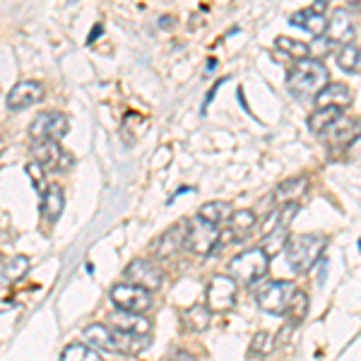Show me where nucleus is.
Returning a JSON list of instances; mask_svg holds the SVG:
<instances>
[{"mask_svg": "<svg viewBox=\"0 0 361 361\" xmlns=\"http://www.w3.org/2000/svg\"><path fill=\"white\" fill-rule=\"evenodd\" d=\"M330 80V73L323 61L318 58H301L287 75V90L289 94L299 102H316V97L325 90Z\"/></svg>", "mask_w": 361, "mask_h": 361, "instance_id": "f257e3e1", "label": "nucleus"}, {"mask_svg": "<svg viewBox=\"0 0 361 361\" xmlns=\"http://www.w3.org/2000/svg\"><path fill=\"white\" fill-rule=\"evenodd\" d=\"M328 236L325 234H296L289 236L287 241V260L292 265L294 272L304 275V272L311 270L313 265L320 260V255L328 248Z\"/></svg>", "mask_w": 361, "mask_h": 361, "instance_id": "f03ea898", "label": "nucleus"}, {"mask_svg": "<svg viewBox=\"0 0 361 361\" xmlns=\"http://www.w3.org/2000/svg\"><path fill=\"white\" fill-rule=\"evenodd\" d=\"M267 267H270V255L263 248H248L229 263V277H234L238 284L250 287L260 277H265Z\"/></svg>", "mask_w": 361, "mask_h": 361, "instance_id": "7ed1b4c3", "label": "nucleus"}, {"mask_svg": "<svg viewBox=\"0 0 361 361\" xmlns=\"http://www.w3.org/2000/svg\"><path fill=\"white\" fill-rule=\"evenodd\" d=\"M219 231L217 224L202 219L200 214H195L193 219H185V241L183 246L195 255H209L214 250V246L219 243Z\"/></svg>", "mask_w": 361, "mask_h": 361, "instance_id": "20e7f679", "label": "nucleus"}, {"mask_svg": "<svg viewBox=\"0 0 361 361\" xmlns=\"http://www.w3.org/2000/svg\"><path fill=\"white\" fill-rule=\"evenodd\" d=\"M294 292H296V284L289 282V279H275V282H267L265 287L258 292L260 311H265L267 316H284L289 304H292Z\"/></svg>", "mask_w": 361, "mask_h": 361, "instance_id": "39448f33", "label": "nucleus"}, {"mask_svg": "<svg viewBox=\"0 0 361 361\" xmlns=\"http://www.w3.org/2000/svg\"><path fill=\"white\" fill-rule=\"evenodd\" d=\"M111 304L121 311H130V313H147L152 311L154 306V299H152V292L147 289L137 287V284H130V282H123V284H114L111 292Z\"/></svg>", "mask_w": 361, "mask_h": 361, "instance_id": "423d86ee", "label": "nucleus"}, {"mask_svg": "<svg viewBox=\"0 0 361 361\" xmlns=\"http://www.w3.org/2000/svg\"><path fill=\"white\" fill-rule=\"evenodd\" d=\"M238 282L229 275H214L207 282L205 289V304L212 313H226L236 306Z\"/></svg>", "mask_w": 361, "mask_h": 361, "instance_id": "0eeeda50", "label": "nucleus"}, {"mask_svg": "<svg viewBox=\"0 0 361 361\" xmlns=\"http://www.w3.org/2000/svg\"><path fill=\"white\" fill-rule=\"evenodd\" d=\"M70 130V118L63 111H42L34 116L32 126H29V135L37 140H61Z\"/></svg>", "mask_w": 361, "mask_h": 361, "instance_id": "6e6552de", "label": "nucleus"}, {"mask_svg": "<svg viewBox=\"0 0 361 361\" xmlns=\"http://www.w3.org/2000/svg\"><path fill=\"white\" fill-rule=\"evenodd\" d=\"M34 161L42 164L46 171H66L73 166V157L66 154V149L61 147L58 140H37L32 147Z\"/></svg>", "mask_w": 361, "mask_h": 361, "instance_id": "1a4fd4ad", "label": "nucleus"}, {"mask_svg": "<svg viewBox=\"0 0 361 361\" xmlns=\"http://www.w3.org/2000/svg\"><path fill=\"white\" fill-rule=\"evenodd\" d=\"M126 277L130 284L147 289V292H157L164 284V272L161 267L149 258H137L126 267Z\"/></svg>", "mask_w": 361, "mask_h": 361, "instance_id": "9d476101", "label": "nucleus"}, {"mask_svg": "<svg viewBox=\"0 0 361 361\" xmlns=\"http://www.w3.org/2000/svg\"><path fill=\"white\" fill-rule=\"evenodd\" d=\"M44 97H46V87L42 82H37V80H22V82H17L8 92L5 106H8V111H25V109L42 102Z\"/></svg>", "mask_w": 361, "mask_h": 361, "instance_id": "9b49d317", "label": "nucleus"}, {"mask_svg": "<svg viewBox=\"0 0 361 361\" xmlns=\"http://www.w3.org/2000/svg\"><path fill=\"white\" fill-rule=\"evenodd\" d=\"M306 190H308V176H296L284 180L267 197V207H282V205H292V202H301Z\"/></svg>", "mask_w": 361, "mask_h": 361, "instance_id": "f8f14e48", "label": "nucleus"}, {"mask_svg": "<svg viewBox=\"0 0 361 361\" xmlns=\"http://www.w3.org/2000/svg\"><path fill=\"white\" fill-rule=\"evenodd\" d=\"M354 34H357V29H354V20H352V13L345 8L335 10V15L328 20V32H325V37L330 39L333 44H352Z\"/></svg>", "mask_w": 361, "mask_h": 361, "instance_id": "ddd939ff", "label": "nucleus"}, {"mask_svg": "<svg viewBox=\"0 0 361 361\" xmlns=\"http://www.w3.org/2000/svg\"><path fill=\"white\" fill-rule=\"evenodd\" d=\"M109 325L116 330H123V333H133V335H145L149 337L152 333V323L142 316V313H130V311H114L109 316Z\"/></svg>", "mask_w": 361, "mask_h": 361, "instance_id": "4468645a", "label": "nucleus"}, {"mask_svg": "<svg viewBox=\"0 0 361 361\" xmlns=\"http://www.w3.org/2000/svg\"><path fill=\"white\" fill-rule=\"evenodd\" d=\"M352 99H354V94H352V90H349L347 85L328 82V85H325V90L316 97V106H333V109L345 111L347 106H352Z\"/></svg>", "mask_w": 361, "mask_h": 361, "instance_id": "2eb2a0df", "label": "nucleus"}, {"mask_svg": "<svg viewBox=\"0 0 361 361\" xmlns=\"http://www.w3.org/2000/svg\"><path fill=\"white\" fill-rule=\"evenodd\" d=\"M289 25L304 29V32H308L316 39L328 32V20H325V15L316 13L313 8H306V10H301V13H294L292 17H289Z\"/></svg>", "mask_w": 361, "mask_h": 361, "instance_id": "dca6fc26", "label": "nucleus"}, {"mask_svg": "<svg viewBox=\"0 0 361 361\" xmlns=\"http://www.w3.org/2000/svg\"><path fill=\"white\" fill-rule=\"evenodd\" d=\"M255 222H258V217H255L253 209H234L229 214V219H226V229L229 231H224V236H229L231 241H241L243 236L253 231Z\"/></svg>", "mask_w": 361, "mask_h": 361, "instance_id": "f3484780", "label": "nucleus"}, {"mask_svg": "<svg viewBox=\"0 0 361 361\" xmlns=\"http://www.w3.org/2000/svg\"><path fill=\"white\" fill-rule=\"evenodd\" d=\"M357 135H359L357 121L345 118V116H342V118H337L320 137H328L330 145H352L354 140H357Z\"/></svg>", "mask_w": 361, "mask_h": 361, "instance_id": "a211bd4d", "label": "nucleus"}, {"mask_svg": "<svg viewBox=\"0 0 361 361\" xmlns=\"http://www.w3.org/2000/svg\"><path fill=\"white\" fill-rule=\"evenodd\" d=\"M63 207H66V195H63L61 185H49V190L42 195V214L49 222H56L63 214Z\"/></svg>", "mask_w": 361, "mask_h": 361, "instance_id": "6ab92c4d", "label": "nucleus"}, {"mask_svg": "<svg viewBox=\"0 0 361 361\" xmlns=\"http://www.w3.org/2000/svg\"><path fill=\"white\" fill-rule=\"evenodd\" d=\"M85 340L87 345L97 347V349H106V352H114V328L104 323H92L85 328Z\"/></svg>", "mask_w": 361, "mask_h": 361, "instance_id": "aec40b11", "label": "nucleus"}, {"mask_svg": "<svg viewBox=\"0 0 361 361\" xmlns=\"http://www.w3.org/2000/svg\"><path fill=\"white\" fill-rule=\"evenodd\" d=\"M183 241H185V222H178V224H173L159 241H157L154 253L157 255H173L180 246H183Z\"/></svg>", "mask_w": 361, "mask_h": 361, "instance_id": "412c9836", "label": "nucleus"}, {"mask_svg": "<svg viewBox=\"0 0 361 361\" xmlns=\"http://www.w3.org/2000/svg\"><path fill=\"white\" fill-rule=\"evenodd\" d=\"M337 118H342V111L340 109H333V106H316V111L308 116V128H311L313 135H323L330 126L335 123Z\"/></svg>", "mask_w": 361, "mask_h": 361, "instance_id": "4be33fe9", "label": "nucleus"}, {"mask_svg": "<svg viewBox=\"0 0 361 361\" xmlns=\"http://www.w3.org/2000/svg\"><path fill=\"white\" fill-rule=\"evenodd\" d=\"M61 361H104L97 347L87 345V342H73L63 349Z\"/></svg>", "mask_w": 361, "mask_h": 361, "instance_id": "5701e85b", "label": "nucleus"}, {"mask_svg": "<svg viewBox=\"0 0 361 361\" xmlns=\"http://www.w3.org/2000/svg\"><path fill=\"white\" fill-rule=\"evenodd\" d=\"M287 241H289V226L275 224L267 234H263V250L267 255H275L279 250L287 248Z\"/></svg>", "mask_w": 361, "mask_h": 361, "instance_id": "b1692460", "label": "nucleus"}, {"mask_svg": "<svg viewBox=\"0 0 361 361\" xmlns=\"http://www.w3.org/2000/svg\"><path fill=\"white\" fill-rule=\"evenodd\" d=\"M209 318H212V311L207 308V304L190 306L188 311H185V316H183L185 325H188V330H193V333H202V330H207Z\"/></svg>", "mask_w": 361, "mask_h": 361, "instance_id": "393cba45", "label": "nucleus"}, {"mask_svg": "<svg viewBox=\"0 0 361 361\" xmlns=\"http://www.w3.org/2000/svg\"><path fill=\"white\" fill-rule=\"evenodd\" d=\"M197 214H200L202 219H207V222L219 226L222 222L229 219L231 207H229V202H224V200H212V202H205V205L197 209Z\"/></svg>", "mask_w": 361, "mask_h": 361, "instance_id": "a878e982", "label": "nucleus"}, {"mask_svg": "<svg viewBox=\"0 0 361 361\" xmlns=\"http://www.w3.org/2000/svg\"><path fill=\"white\" fill-rule=\"evenodd\" d=\"M337 66H340L345 73H357V68H359V61H361V51H359V46L357 44H342L340 49H337Z\"/></svg>", "mask_w": 361, "mask_h": 361, "instance_id": "bb28decb", "label": "nucleus"}, {"mask_svg": "<svg viewBox=\"0 0 361 361\" xmlns=\"http://www.w3.org/2000/svg\"><path fill=\"white\" fill-rule=\"evenodd\" d=\"M284 316L289 318V323H292V325L304 323V318L308 316V294L301 292V289H296L294 296H292V304H289Z\"/></svg>", "mask_w": 361, "mask_h": 361, "instance_id": "cd10ccee", "label": "nucleus"}, {"mask_svg": "<svg viewBox=\"0 0 361 361\" xmlns=\"http://www.w3.org/2000/svg\"><path fill=\"white\" fill-rule=\"evenodd\" d=\"M275 46L279 51H284L287 56L296 58V61H301V58H311V46L304 44V42H296L292 37H277Z\"/></svg>", "mask_w": 361, "mask_h": 361, "instance_id": "c85d7f7f", "label": "nucleus"}, {"mask_svg": "<svg viewBox=\"0 0 361 361\" xmlns=\"http://www.w3.org/2000/svg\"><path fill=\"white\" fill-rule=\"evenodd\" d=\"M275 349V335L270 330H260V333L253 335V342L248 347L250 357H267V354Z\"/></svg>", "mask_w": 361, "mask_h": 361, "instance_id": "c756f323", "label": "nucleus"}, {"mask_svg": "<svg viewBox=\"0 0 361 361\" xmlns=\"http://www.w3.org/2000/svg\"><path fill=\"white\" fill-rule=\"evenodd\" d=\"M29 270V260L25 255H15V258H8L3 263V277L8 279V282H17V279H22L27 275Z\"/></svg>", "mask_w": 361, "mask_h": 361, "instance_id": "7c9ffc66", "label": "nucleus"}, {"mask_svg": "<svg viewBox=\"0 0 361 361\" xmlns=\"http://www.w3.org/2000/svg\"><path fill=\"white\" fill-rule=\"evenodd\" d=\"M27 173H29V178H32L34 190H37L39 195H44L46 190H49V185H46V169L42 164H37V161H29Z\"/></svg>", "mask_w": 361, "mask_h": 361, "instance_id": "2f4dec72", "label": "nucleus"}, {"mask_svg": "<svg viewBox=\"0 0 361 361\" xmlns=\"http://www.w3.org/2000/svg\"><path fill=\"white\" fill-rule=\"evenodd\" d=\"M171 361H197V359L193 357V354H188V352H176L171 357Z\"/></svg>", "mask_w": 361, "mask_h": 361, "instance_id": "473e14b6", "label": "nucleus"}, {"mask_svg": "<svg viewBox=\"0 0 361 361\" xmlns=\"http://www.w3.org/2000/svg\"><path fill=\"white\" fill-rule=\"evenodd\" d=\"M219 85H224V82H217V85H212V90H209V94L205 97V109L209 106V102H212V99H214V94H217ZM205 109H202V111H205Z\"/></svg>", "mask_w": 361, "mask_h": 361, "instance_id": "72a5a7b5", "label": "nucleus"}, {"mask_svg": "<svg viewBox=\"0 0 361 361\" xmlns=\"http://www.w3.org/2000/svg\"><path fill=\"white\" fill-rule=\"evenodd\" d=\"M328 3H330V0H316V3H313L311 8L316 10V13H323L325 15V8H328Z\"/></svg>", "mask_w": 361, "mask_h": 361, "instance_id": "f704fd0d", "label": "nucleus"}, {"mask_svg": "<svg viewBox=\"0 0 361 361\" xmlns=\"http://www.w3.org/2000/svg\"><path fill=\"white\" fill-rule=\"evenodd\" d=\"M214 68H217V61H214V58H209V61H207V68H205V73H212Z\"/></svg>", "mask_w": 361, "mask_h": 361, "instance_id": "c9c22d12", "label": "nucleus"}, {"mask_svg": "<svg viewBox=\"0 0 361 361\" xmlns=\"http://www.w3.org/2000/svg\"><path fill=\"white\" fill-rule=\"evenodd\" d=\"M359 248H361V238H359Z\"/></svg>", "mask_w": 361, "mask_h": 361, "instance_id": "e433bc0d", "label": "nucleus"}]
</instances>
